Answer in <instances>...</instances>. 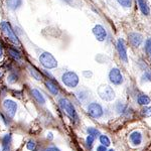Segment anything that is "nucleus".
<instances>
[{
	"mask_svg": "<svg viewBox=\"0 0 151 151\" xmlns=\"http://www.w3.org/2000/svg\"><path fill=\"white\" fill-rule=\"evenodd\" d=\"M93 35L98 41H104L107 38V31L103 25L96 24L93 28Z\"/></svg>",
	"mask_w": 151,
	"mask_h": 151,
	"instance_id": "nucleus-10",
	"label": "nucleus"
},
{
	"mask_svg": "<svg viewBox=\"0 0 151 151\" xmlns=\"http://www.w3.org/2000/svg\"><path fill=\"white\" fill-rule=\"evenodd\" d=\"M62 1L65 2L67 4H70V5H75L77 3V0H62Z\"/></svg>",
	"mask_w": 151,
	"mask_h": 151,
	"instance_id": "nucleus-32",
	"label": "nucleus"
},
{
	"mask_svg": "<svg viewBox=\"0 0 151 151\" xmlns=\"http://www.w3.org/2000/svg\"><path fill=\"white\" fill-rule=\"evenodd\" d=\"M28 70H29V74L32 76V78H33V79H35L36 81H41V80H42V76H41L40 72L36 70L35 68L29 65V67H28Z\"/></svg>",
	"mask_w": 151,
	"mask_h": 151,
	"instance_id": "nucleus-17",
	"label": "nucleus"
},
{
	"mask_svg": "<svg viewBox=\"0 0 151 151\" xmlns=\"http://www.w3.org/2000/svg\"><path fill=\"white\" fill-rule=\"evenodd\" d=\"M8 52H9V55L13 58V60H17V62H19V60H21V55L20 52H18L16 48L14 47H9L8 48Z\"/></svg>",
	"mask_w": 151,
	"mask_h": 151,
	"instance_id": "nucleus-19",
	"label": "nucleus"
},
{
	"mask_svg": "<svg viewBox=\"0 0 151 151\" xmlns=\"http://www.w3.org/2000/svg\"><path fill=\"white\" fill-rule=\"evenodd\" d=\"M117 111L119 112V113L123 114V115H129V112H130V109L127 108V106H125V105H123L122 103H120L119 102L118 104H117Z\"/></svg>",
	"mask_w": 151,
	"mask_h": 151,
	"instance_id": "nucleus-20",
	"label": "nucleus"
},
{
	"mask_svg": "<svg viewBox=\"0 0 151 151\" xmlns=\"http://www.w3.org/2000/svg\"><path fill=\"white\" fill-rule=\"evenodd\" d=\"M145 52L149 55L150 53V52H151V37H149V38H147L146 40V41H145Z\"/></svg>",
	"mask_w": 151,
	"mask_h": 151,
	"instance_id": "nucleus-29",
	"label": "nucleus"
},
{
	"mask_svg": "<svg viewBox=\"0 0 151 151\" xmlns=\"http://www.w3.org/2000/svg\"><path fill=\"white\" fill-rule=\"evenodd\" d=\"M40 63L45 69L47 70H52L55 69L58 67V60L53 58V55L52 53L47 52H43L41 55H40Z\"/></svg>",
	"mask_w": 151,
	"mask_h": 151,
	"instance_id": "nucleus-3",
	"label": "nucleus"
},
{
	"mask_svg": "<svg viewBox=\"0 0 151 151\" xmlns=\"http://www.w3.org/2000/svg\"><path fill=\"white\" fill-rule=\"evenodd\" d=\"M3 58V50H2V47L1 45H0V60Z\"/></svg>",
	"mask_w": 151,
	"mask_h": 151,
	"instance_id": "nucleus-35",
	"label": "nucleus"
},
{
	"mask_svg": "<svg viewBox=\"0 0 151 151\" xmlns=\"http://www.w3.org/2000/svg\"><path fill=\"white\" fill-rule=\"evenodd\" d=\"M129 40L133 45V47H138L142 43L143 36L138 32H131L129 33Z\"/></svg>",
	"mask_w": 151,
	"mask_h": 151,
	"instance_id": "nucleus-11",
	"label": "nucleus"
},
{
	"mask_svg": "<svg viewBox=\"0 0 151 151\" xmlns=\"http://www.w3.org/2000/svg\"><path fill=\"white\" fill-rule=\"evenodd\" d=\"M17 81H18V76L16 74H14V73H11V74L8 76V78H7V82H8L9 84H15Z\"/></svg>",
	"mask_w": 151,
	"mask_h": 151,
	"instance_id": "nucleus-25",
	"label": "nucleus"
},
{
	"mask_svg": "<svg viewBox=\"0 0 151 151\" xmlns=\"http://www.w3.org/2000/svg\"><path fill=\"white\" fill-rule=\"evenodd\" d=\"M137 102L138 104L141 105V106H147V105L150 104L151 100L147 95H144V94H140L137 98Z\"/></svg>",
	"mask_w": 151,
	"mask_h": 151,
	"instance_id": "nucleus-18",
	"label": "nucleus"
},
{
	"mask_svg": "<svg viewBox=\"0 0 151 151\" xmlns=\"http://www.w3.org/2000/svg\"><path fill=\"white\" fill-rule=\"evenodd\" d=\"M108 151H114V149H110V150H108Z\"/></svg>",
	"mask_w": 151,
	"mask_h": 151,
	"instance_id": "nucleus-37",
	"label": "nucleus"
},
{
	"mask_svg": "<svg viewBox=\"0 0 151 151\" xmlns=\"http://www.w3.org/2000/svg\"><path fill=\"white\" fill-rule=\"evenodd\" d=\"M142 80L145 82H151V72H145L142 77Z\"/></svg>",
	"mask_w": 151,
	"mask_h": 151,
	"instance_id": "nucleus-30",
	"label": "nucleus"
},
{
	"mask_svg": "<svg viewBox=\"0 0 151 151\" xmlns=\"http://www.w3.org/2000/svg\"><path fill=\"white\" fill-rule=\"evenodd\" d=\"M0 29H1V31L3 32V35L7 37V40H10L13 45H20V41H19L17 35H15L14 30L12 29L11 25L8 22H6V21H2V22L0 23Z\"/></svg>",
	"mask_w": 151,
	"mask_h": 151,
	"instance_id": "nucleus-2",
	"label": "nucleus"
},
{
	"mask_svg": "<svg viewBox=\"0 0 151 151\" xmlns=\"http://www.w3.org/2000/svg\"><path fill=\"white\" fill-rule=\"evenodd\" d=\"M3 108L6 112L7 116L13 118L16 114V111H17V103L14 102L13 100L5 99L3 101Z\"/></svg>",
	"mask_w": 151,
	"mask_h": 151,
	"instance_id": "nucleus-8",
	"label": "nucleus"
},
{
	"mask_svg": "<svg viewBox=\"0 0 151 151\" xmlns=\"http://www.w3.org/2000/svg\"><path fill=\"white\" fill-rule=\"evenodd\" d=\"M94 141H95L94 137H92V136H90V135L87 136V138H86V145H87V147L89 148V149H91V148H92V146H93V144H94Z\"/></svg>",
	"mask_w": 151,
	"mask_h": 151,
	"instance_id": "nucleus-26",
	"label": "nucleus"
},
{
	"mask_svg": "<svg viewBox=\"0 0 151 151\" xmlns=\"http://www.w3.org/2000/svg\"><path fill=\"white\" fill-rule=\"evenodd\" d=\"M116 47H117V52H118V55H119V57H120V58L123 60L124 63H127V60H128V58H127V47H126L124 40H122V38H119V40H117Z\"/></svg>",
	"mask_w": 151,
	"mask_h": 151,
	"instance_id": "nucleus-9",
	"label": "nucleus"
},
{
	"mask_svg": "<svg viewBox=\"0 0 151 151\" xmlns=\"http://www.w3.org/2000/svg\"><path fill=\"white\" fill-rule=\"evenodd\" d=\"M6 5L10 10H16L22 5V0H6Z\"/></svg>",
	"mask_w": 151,
	"mask_h": 151,
	"instance_id": "nucleus-15",
	"label": "nucleus"
},
{
	"mask_svg": "<svg viewBox=\"0 0 151 151\" xmlns=\"http://www.w3.org/2000/svg\"><path fill=\"white\" fill-rule=\"evenodd\" d=\"M52 138H53V136H52V133H48L47 134V139H50V140H52Z\"/></svg>",
	"mask_w": 151,
	"mask_h": 151,
	"instance_id": "nucleus-36",
	"label": "nucleus"
},
{
	"mask_svg": "<svg viewBox=\"0 0 151 151\" xmlns=\"http://www.w3.org/2000/svg\"><path fill=\"white\" fill-rule=\"evenodd\" d=\"M0 151H1V150H0Z\"/></svg>",
	"mask_w": 151,
	"mask_h": 151,
	"instance_id": "nucleus-39",
	"label": "nucleus"
},
{
	"mask_svg": "<svg viewBox=\"0 0 151 151\" xmlns=\"http://www.w3.org/2000/svg\"><path fill=\"white\" fill-rule=\"evenodd\" d=\"M0 118H1V120L3 121L4 124H5V125H8V124H9L8 120H7V117H6L5 115H4L3 113H0Z\"/></svg>",
	"mask_w": 151,
	"mask_h": 151,
	"instance_id": "nucleus-31",
	"label": "nucleus"
},
{
	"mask_svg": "<svg viewBox=\"0 0 151 151\" xmlns=\"http://www.w3.org/2000/svg\"><path fill=\"white\" fill-rule=\"evenodd\" d=\"M11 140H12V135L10 133L4 135L3 137H2V147H3V146H10Z\"/></svg>",
	"mask_w": 151,
	"mask_h": 151,
	"instance_id": "nucleus-21",
	"label": "nucleus"
},
{
	"mask_svg": "<svg viewBox=\"0 0 151 151\" xmlns=\"http://www.w3.org/2000/svg\"><path fill=\"white\" fill-rule=\"evenodd\" d=\"M62 81L68 88L74 89V88H76L79 85L80 79H79V76L76 74L75 72L68 70V72H65V74L62 76Z\"/></svg>",
	"mask_w": 151,
	"mask_h": 151,
	"instance_id": "nucleus-4",
	"label": "nucleus"
},
{
	"mask_svg": "<svg viewBox=\"0 0 151 151\" xmlns=\"http://www.w3.org/2000/svg\"><path fill=\"white\" fill-rule=\"evenodd\" d=\"M45 86H47V90L50 91V93L52 95H53V96H57V95L58 94V85L55 84L53 81H52V80H47V81H45Z\"/></svg>",
	"mask_w": 151,
	"mask_h": 151,
	"instance_id": "nucleus-13",
	"label": "nucleus"
},
{
	"mask_svg": "<svg viewBox=\"0 0 151 151\" xmlns=\"http://www.w3.org/2000/svg\"><path fill=\"white\" fill-rule=\"evenodd\" d=\"M117 2L125 8H130L132 6V0H117Z\"/></svg>",
	"mask_w": 151,
	"mask_h": 151,
	"instance_id": "nucleus-24",
	"label": "nucleus"
},
{
	"mask_svg": "<svg viewBox=\"0 0 151 151\" xmlns=\"http://www.w3.org/2000/svg\"><path fill=\"white\" fill-rule=\"evenodd\" d=\"M87 112L92 118L98 119L100 117L103 116L104 110H103V107H102L99 103L93 102V103L89 104V106L87 107Z\"/></svg>",
	"mask_w": 151,
	"mask_h": 151,
	"instance_id": "nucleus-6",
	"label": "nucleus"
},
{
	"mask_svg": "<svg viewBox=\"0 0 151 151\" xmlns=\"http://www.w3.org/2000/svg\"><path fill=\"white\" fill-rule=\"evenodd\" d=\"M141 113L144 117H151V107H144L141 110Z\"/></svg>",
	"mask_w": 151,
	"mask_h": 151,
	"instance_id": "nucleus-27",
	"label": "nucleus"
},
{
	"mask_svg": "<svg viewBox=\"0 0 151 151\" xmlns=\"http://www.w3.org/2000/svg\"><path fill=\"white\" fill-rule=\"evenodd\" d=\"M58 105H60V109L67 114L68 116L70 117L72 120L74 121H78L79 117H78V113L76 111L74 105H73L68 99L65 98H60L58 99Z\"/></svg>",
	"mask_w": 151,
	"mask_h": 151,
	"instance_id": "nucleus-1",
	"label": "nucleus"
},
{
	"mask_svg": "<svg viewBox=\"0 0 151 151\" xmlns=\"http://www.w3.org/2000/svg\"><path fill=\"white\" fill-rule=\"evenodd\" d=\"M87 132L90 136H92V137H94V138L100 137V135H101V134H100V131L95 127H89L87 129Z\"/></svg>",
	"mask_w": 151,
	"mask_h": 151,
	"instance_id": "nucleus-22",
	"label": "nucleus"
},
{
	"mask_svg": "<svg viewBox=\"0 0 151 151\" xmlns=\"http://www.w3.org/2000/svg\"><path fill=\"white\" fill-rule=\"evenodd\" d=\"M138 6H139L141 12H142L144 15H149L150 14V8L148 6L146 0H137Z\"/></svg>",
	"mask_w": 151,
	"mask_h": 151,
	"instance_id": "nucleus-16",
	"label": "nucleus"
},
{
	"mask_svg": "<svg viewBox=\"0 0 151 151\" xmlns=\"http://www.w3.org/2000/svg\"><path fill=\"white\" fill-rule=\"evenodd\" d=\"M129 138H130V142L133 146H138L142 142V134L139 131L132 132L130 134V136H129Z\"/></svg>",
	"mask_w": 151,
	"mask_h": 151,
	"instance_id": "nucleus-12",
	"label": "nucleus"
},
{
	"mask_svg": "<svg viewBox=\"0 0 151 151\" xmlns=\"http://www.w3.org/2000/svg\"><path fill=\"white\" fill-rule=\"evenodd\" d=\"M45 151H60V150L58 147H55V146H50V147H47Z\"/></svg>",
	"mask_w": 151,
	"mask_h": 151,
	"instance_id": "nucleus-33",
	"label": "nucleus"
},
{
	"mask_svg": "<svg viewBox=\"0 0 151 151\" xmlns=\"http://www.w3.org/2000/svg\"><path fill=\"white\" fill-rule=\"evenodd\" d=\"M31 95H32V97L35 99V101L37 102L38 104L43 105L45 103V98L43 97V95L41 94L37 89H32V90H31Z\"/></svg>",
	"mask_w": 151,
	"mask_h": 151,
	"instance_id": "nucleus-14",
	"label": "nucleus"
},
{
	"mask_svg": "<svg viewBox=\"0 0 151 151\" xmlns=\"http://www.w3.org/2000/svg\"><path fill=\"white\" fill-rule=\"evenodd\" d=\"M109 81L113 85H115V86H119V85L123 84L124 82L123 75L118 68H113L109 72Z\"/></svg>",
	"mask_w": 151,
	"mask_h": 151,
	"instance_id": "nucleus-7",
	"label": "nucleus"
},
{
	"mask_svg": "<svg viewBox=\"0 0 151 151\" xmlns=\"http://www.w3.org/2000/svg\"><path fill=\"white\" fill-rule=\"evenodd\" d=\"M99 139H100L101 145H104V146H106V147H108V146L111 144L110 139H109L108 136H106V135H100Z\"/></svg>",
	"mask_w": 151,
	"mask_h": 151,
	"instance_id": "nucleus-23",
	"label": "nucleus"
},
{
	"mask_svg": "<svg viewBox=\"0 0 151 151\" xmlns=\"http://www.w3.org/2000/svg\"><path fill=\"white\" fill-rule=\"evenodd\" d=\"M98 94L100 98L107 102L113 101L115 99V92L109 85H101L98 88Z\"/></svg>",
	"mask_w": 151,
	"mask_h": 151,
	"instance_id": "nucleus-5",
	"label": "nucleus"
},
{
	"mask_svg": "<svg viewBox=\"0 0 151 151\" xmlns=\"http://www.w3.org/2000/svg\"><path fill=\"white\" fill-rule=\"evenodd\" d=\"M149 55H150V58H151V52H150V53H149Z\"/></svg>",
	"mask_w": 151,
	"mask_h": 151,
	"instance_id": "nucleus-38",
	"label": "nucleus"
},
{
	"mask_svg": "<svg viewBox=\"0 0 151 151\" xmlns=\"http://www.w3.org/2000/svg\"><path fill=\"white\" fill-rule=\"evenodd\" d=\"M97 151H108L107 150V147L106 146H104V145H100L97 147Z\"/></svg>",
	"mask_w": 151,
	"mask_h": 151,
	"instance_id": "nucleus-34",
	"label": "nucleus"
},
{
	"mask_svg": "<svg viewBox=\"0 0 151 151\" xmlns=\"http://www.w3.org/2000/svg\"><path fill=\"white\" fill-rule=\"evenodd\" d=\"M35 146H36V143H35V140H29L28 142L26 143V148H27L28 150H30V151L35 150Z\"/></svg>",
	"mask_w": 151,
	"mask_h": 151,
	"instance_id": "nucleus-28",
	"label": "nucleus"
}]
</instances>
